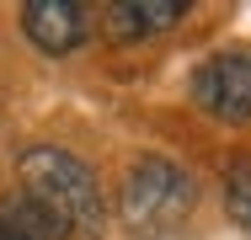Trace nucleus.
I'll use <instances>...</instances> for the list:
<instances>
[{"instance_id":"nucleus-1","label":"nucleus","mask_w":251,"mask_h":240,"mask_svg":"<svg viewBox=\"0 0 251 240\" xmlns=\"http://www.w3.org/2000/svg\"><path fill=\"white\" fill-rule=\"evenodd\" d=\"M16 176H22V192L49 214L64 235H101V187L91 176V166H80L70 149H53V144H32L22 149L16 160Z\"/></svg>"},{"instance_id":"nucleus-2","label":"nucleus","mask_w":251,"mask_h":240,"mask_svg":"<svg viewBox=\"0 0 251 240\" xmlns=\"http://www.w3.org/2000/svg\"><path fill=\"white\" fill-rule=\"evenodd\" d=\"M193 197H198V187L182 166L145 155L123 182V224L134 235H166L193 214Z\"/></svg>"},{"instance_id":"nucleus-3","label":"nucleus","mask_w":251,"mask_h":240,"mask_svg":"<svg viewBox=\"0 0 251 240\" xmlns=\"http://www.w3.org/2000/svg\"><path fill=\"white\" fill-rule=\"evenodd\" d=\"M193 101L225 123H251V48L203 59L193 75Z\"/></svg>"},{"instance_id":"nucleus-4","label":"nucleus","mask_w":251,"mask_h":240,"mask_svg":"<svg viewBox=\"0 0 251 240\" xmlns=\"http://www.w3.org/2000/svg\"><path fill=\"white\" fill-rule=\"evenodd\" d=\"M86 27L91 22H86L80 0H27L22 5V32L53 59H64V53H75L86 43Z\"/></svg>"},{"instance_id":"nucleus-5","label":"nucleus","mask_w":251,"mask_h":240,"mask_svg":"<svg viewBox=\"0 0 251 240\" xmlns=\"http://www.w3.org/2000/svg\"><path fill=\"white\" fill-rule=\"evenodd\" d=\"M182 11H187V0H118V5H107L101 27L112 43H134V38H155V32L176 27Z\"/></svg>"},{"instance_id":"nucleus-6","label":"nucleus","mask_w":251,"mask_h":240,"mask_svg":"<svg viewBox=\"0 0 251 240\" xmlns=\"http://www.w3.org/2000/svg\"><path fill=\"white\" fill-rule=\"evenodd\" d=\"M0 240H70V235L53 224L27 192H5L0 197Z\"/></svg>"},{"instance_id":"nucleus-7","label":"nucleus","mask_w":251,"mask_h":240,"mask_svg":"<svg viewBox=\"0 0 251 240\" xmlns=\"http://www.w3.org/2000/svg\"><path fill=\"white\" fill-rule=\"evenodd\" d=\"M225 208H230L235 224L251 230V166H235V171H230V182H225Z\"/></svg>"}]
</instances>
